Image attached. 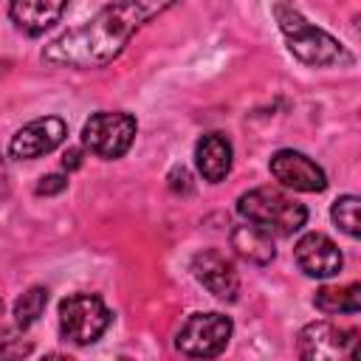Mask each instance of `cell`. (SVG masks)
Here are the masks:
<instances>
[{"mask_svg": "<svg viewBox=\"0 0 361 361\" xmlns=\"http://www.w3.org/2000/svg\"><path fill=\"white\" fill-rule=\"evenodd\" d=\"M313 305L322 313H358L361 310V285L350 282V285H324L316 290Z\"/></svg>", "mask_w": 361, "mask_h": 361, "instance_id": "9a60e30c", "label": "cell"}, {"mask_svg": "<svg viewBox=\"0 0 361 361\" xmlns=\"http://www.w3.org/2000/svg\"><path fill=\"white\" fill-rule=\"evenodd\" d=\"M192 274L212 296H217L223 302H234L237 299V290H240L237 271L220 251H212V248L197 251L192 257Z\"/></svg>", "mask_w": 361, "mask_h": 361, "instance_id": "8fae6325", "label": "cell"}, {"mask_svg": "<svg viewBox=\"0 0 361 361\" xmlns=\"http://www.w3.org/2000/svg\"><path fill=\"white\" fill-rule=\"evenodd\" d=\"M355 344H358V330H347L333 322H313L299 333V355L307 361L353 358Z\"/></svg>", "mask_w": 361, "mask_h": 361, "instance_id": "52a82bcc", "label": "cell"}, {"mask_svg": "<svg viewBox=\"0 0 361 361\" xmlns=\"http://www.w3.org/2000/svg\"><path fill=\"white\" fill-rule=\"evenodd\" d=\"M65 6L68 0H11L8 17L20 31H25L28 37H37L62 17Z\"/></svg>", "mask_w": 361, "mask_h": 361, "instance_id": "7c38bea8", "label": "cell"}, {"mask_svg": "<svg viewBox=\"0 0 361 361\" xmlns=\"http://www.w3.org/2000/svg\"><path fill=\"white\" fill-rule=\"evenodd\" d=\"M231 330L234 324L223 313H192L183 322L175 344L189 358H214L226 350Z\"/></svg>", "mask_w": 361, "mask_h": 361, "instance_id": "8992f818", "label": "cell"}, {"mask_svg": "<svg viewBox=\"0 0 361 361\" xmlns=\"http://www.w3.org/2000/svg\"><path fill=\"white\" fill-rule=\"evenodd\" d=\"M237 212L248 223H254L276 237H290L307 220V209L299 200H293L290 195L271 189V186H257L251 192H243L237 197Z\"/></svg>", "mask_w": 361, "mask_h": 361, "instance_id": "3957f363", "label": "cell"}, {"mask_svg": "<svg viewBox=\"0 0 361 361\" xmlns=\"http://www.w3.org/2000/svg\"><path fill=\"white\" fill-rule=\"evenodd\" d=\"M110 322L113 313L93 293H73L59 302V333L79 347L93 344L110 327Z\"/></svg>", "mask_w": 361, "mask_h": 361, "instance_id": "277c9868", "label": "cell"}, {"mask_svg": "<svg viewBox=\"0 0 361 361\" xmlns=\"http://www.w3.org/2000/svg\"><path fill=\"white\" fill-rule=\"evenodd\" d=\"M68 135V124L59 116H42L28 124H23L11 141H8V155L17 161H34L48 152H54Z\"/></svg>", "mask_w": 361, "mask_h": 361, "instance_id": "ba28073f", "label": "cell"}, {"mask_svg": "<svg viewBox=\"0 0 361 361\" xmlns=\"http://www.w3.org/2000/svg\"><path fill=\"white\" fill-rule=\"evenodd\" d=\"M79 164H82V149H68L65 155H62V166L65 169H79Z\"/></svg>", "mask_w": 361, "mask_h": 361, "instance_id": "d6986e66", "label": "cell"}, {"mask_svg": "<svg viewBox=\"0 0 361 361\" xmlns=\"http://www.w3.org/2000/svg\"><path fill=\"white\" fill-rule=\"evenodd\" d=\"M175 0H116L96 11L85 25H76L42 48V59L56 68H104L110 65L130 37L149 23L155 14L166 11Z\"/></svg>", "mask_w": 361, "mask_h": 361, "instance_id": "6da1fadb", "label": "cell"}, {"mask_svg": "<svg viewBox=\"0 0 361 361\" xmlns=\"http://www.w3.org/2000/svg\"><path fill=\"white\" fill-rule=\"evenodd\" d=\"M0 313H3V302H0Z\"/></svg>", "mask_w": 361, "mask_h": 361, "instance_id": "44dd1931", "label": "cell"}, {"mask_svg": "<svg viewBox=\"0 0 361 361\" xmlns=\"http://www.w3.org/2000/svg\"><path fill=\"white\" fill-rule=\"evenodd\" d=\"M231 248L245 259V262H254V265H268L276 254L274 248V240L265 228L254 226V223H243L231 231Z\"/></svg>", "mask_w": 361, "mask_h": 361, "instance_id": "5bb4252c", "label": "cell"}, {"mask_svg": "<svg viewBox=\"0 0 361 361\" xmlns=\"http://www.w3.org/2000/svg\"><path fill=\"white\" fill-rule=\"evenodd\" d=\"M358 197L355 195H341V197H336V203H333V209H330V214H333V223L347 234V237H358L361 234V220H358Z\"/></svg>", "mask_w": 361, "mask_h": 361, "instance_id": "e0dca14e", "label": "cell"}, {"mask_svg": "<svg viewBox=\"0 0 361 361\" xmlns=\"http://www.w3.org/2000/svg\"><path fill=\"white\" fill-rule=\"evenodd\" d=\"M8 195V169H6V164H3V158H0V200Z\"/></svg>", "mask_w": 361, "mask_h": 361, "instance_id": "ffe728a7", "label": "cell"}, {"mask_svg": "<svg viewBox=\"0 0 361 361\" xmlns=\"http://www.w3.org/2000/svg\"><path fill=\"white\" fill-rule=\"evenodd\" d=\"M195 161H197L200 175L209 183L226 180V175L231 172V144H228V138L220 135V133H206L195 144Z\"/></svg>", "mask_w": 361, "mask_h": 361, "instance_id": "4fadbf2b", "label": "cell"}, {"mask_svg": "<svg viewBox=\"0 0 361 361\" xmlns=\"http://www.w3.org/2000/svg\"><path fill=\"white\" fill-rule=\"evenodd\" d=\"M65 186H68V178H65V175H59V172L42 175V178L37 180V195H59Z\"/></svg>", "mask_w": 361, "mask_h": 361, "instance_id": "ac0fdd59", "label": "cell"}, {"mask_svg": "<svg viewBox=\"0 0 361 361\" xmlns=\"http://www.w3.org/2000/svg\"><path fill=\"white\" fill-rule=\"evenodd\" d=\"M45 305H48V288H42V285L28 288V290L14 302V324L23 327V330L31 327V324L42 316Z\"/></svg>", "mask_w": 361, "mask_h": 361, "instance_id": "2e32d148", "label": "cell"}, {"mask_svg": "<svg viewBox=\"0 0 361 361\" xmlns=\"http://www.w3.org/2000/svg\"><path fill=\"white\" fill-rule=\"evenodd\" d=\"M135 118L130 113H110V110H102V113H93L85 127H82V144L96 155V158H104V161H116L121 158L133 141H135Z\"/></svg>", "mask_w": 361, "mask_h": 361, "instance_id": "5b68a950", "label": "cell"}, {"mask_svg": "<svg viewBox=\"0 0 361 361\" xmlns=\"http://www.w3.org/2000/svg\"><path fill=\"white\" fill-rule=\"evenodd\" d=\"M274 17L279 23V31L290 48V54L313 68H333V65H350L353 54L327 31H322L319 25H313L310 20H305V14L290 6V3H276L274 6Z\"/></svg>", "mask_w": 361, "mask_h": 361, "instance_id": "7a4b0ae2", "label": "cell"}, {"mask_svg": "<svg viewBox=\"0 0 361 361\" xmlns=\"http://www.w3.org/2000/svg\"><path fill=\"white\" fill-rule=\"evenodd\" d=\"M268 169H271V175L282 186H288L293 192H322L327 186L324 169L313 158H307L305 152H296V149H279V152H274Z\"/></svg>", "mask_w": 361, "mask_h": 361, "instance_id": "9c48e42d", "label": "cell"}, {"mask_svg": "<svg viewBox=\"0 0 361 361\" xmlns=\"http://www.w3.org/2000/svg\"><path fill=\"white\" fill-rule=\"evenodd\" d=\"M293 259L302 274L316 276V279L336 276L344 262L338 245L322 231H307L305 237H299V243L293 245Z\"/></svg>", "mask_w": 361, "mask_h": 361, "instance_id": "30bf717a", "label": "cell"}]
</instances>
